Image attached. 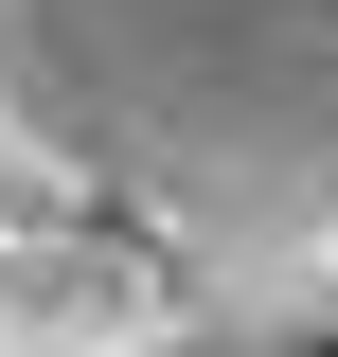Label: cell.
Segmentation results:
<instances>
[{"instance_id":"6da1fadb","label":"cell","mask_w":338,"mask_h":357,"mask_svg":"<svg viewBox=\"0 0 338 357\" xmlns=\"http://www.w3.org/2000/svg\"><path fill=\"white\" fill-rule=\"evenodd\" d=\"M0 357H338V0H0Z\"/></svg>"}]
</instances>
